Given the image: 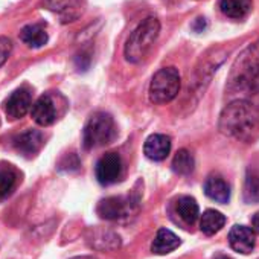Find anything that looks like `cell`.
<instances>
[{
  "mask_svg": "<svg viewBox=\"0 0 259 259\" xmlns=\"http://www.w3.org/2000/svg\"><path fill=\"white\" fill-rule=\"evenodd\" d=\"M218 128L229 138L253 142L259 136V110L245 99H236L221 111Z\"/></svg>",
  "mask_w": 259,
  "mask_h": 259,
  "instance_id": "1",
  "label": "cell"
},
{
  "mask_svg": "<svg viewBox=\"0 0 259 259\" xmlns=\"http://www.w3.org/2000/svg\"><path fill=\"white\" fill-rule=\"evenodd\" d=\"M160 34V22L156 17L145 19L132 34H130L125 46L123 57L128 63L138 64L153 48L154 41Z\"/></svg>",
  "mask_w": 259,
  "mask_h": 259,
  "instance_id": "2",
  "label": "cell"
},
{
  "mask_svg": "<svg viewBox=\"0 0 259 259\" xmlns=\"http://www.w3.org/2000/svg\"><path fill=\"white\" fill-rule=\"evenodd\" d=\"M117 136L114 119L104 111L93 113L82 130V145L85 150L111 144Z\"/></svg>",
  "mask_w": 259,
  "mask_h": 259,
  "instance_id": "3",
  "label": "cell"
},
{
  "mask_svg": "<svg viewBox=\"0 0 259 259\" xmlns=\"http://www.w3.org/2000/svg\"><path fill=\"white\" fill-rule=\"evenodd\" d=\"M182 78L176 67H163L154 73L150 82V101L153 104H168L180 92Z\"/></svg>",
  "mask_w": 259,
  "mask_h": 259,
  "instance_id": "4",
  "label": "cell"
},
{
  "mask_svg": "<svg viewBox=\"0 0 259 259\" xmlns=\"http://www.w3.org/2000/svg\"><path fill=\"white\" fill-rule=\"evenodd\" d=\"M66 108H67V101L61 93L48 92L34 102L31 108V114L32 119L40 126H49L55 123L66 113Z\"/></svg>",
  "mask_w": 259,
  "mask_h": 259,
  "instance_id": "5",
  "label": "cell"
},
{
  "mask_svg": "<svg viewBox=\"0 0 259 259\" xmlns=\"http://www.w3.org/2000/svg\"><path fill=\"white\" fill-rule=\"evenodd\" d=\"M133 200L125 197H107L101 200L96 206V212L102 220L114 221L130 215L133 207Z\"/></svg>",
  "mask_w": 259,
  "mask_h": 259,
  "instance_id": "6",
  "label": "cell"
},
{
  "mask_svg": "<svg viewBox=\"0 0 259 259\" xmlns=\"http://www.w3.org/2000/svg\"><path fill=\"white\" fill-rule=\"evenodd\" d=\"M43 7L58 16L61 23L76 22L84 13L82 0H45Z\"/></svg>",
  "mask_w": 259,
  "mask_h": 259,
  "instance_id": "7",
  "label": "cell"
},
{
  "mask_svg": "<svg viewBox=\"0 0 259 259\" xmlns=\"http://www.w3.org/2000/svg\"><path fill=\"white\" fill-rule=\"evenodd\" d=\"M245 58H241L239 63V67L241 69H236L235 70H239V73L236 75L235 81L236 85L239 87H244L247 90H251V92H259V60L254 58V55H247L244 54Z\"/></svg>",
  "mask_w": 259,
  "mask_h": 259,
  "instance_id": "8",
  "label": "cell"
},
{
  "mask_svg": "<svg viewBox=\"0 0 259 259\" xmlns=\"http://www.w3.org/2000/svg\"><path fill=\"white\" fill-rule=\"evenodd\" d=\"M96 179L101 185L108 186L119 180L122 174V160L116 153H107L102 156L95 168Z\"/></svg>",
  "mask_w": 259,
  "mask_h": 259,
  "instance_id": "9",
  "label": "cell"
},
{
  "mask_svg": "<svg viewBox=\"0 0 259 259\" xmlns=\"http://www.w3.org/2000/svg\"><path fill=\"white\" fill-rule=\"evenodd\" d=\"M5 113L10 119H22L31 108H32V96L26 87H20L14 90L7 101L4 102Z\"/></svg>",
  "mask_w": 259,
  "mask_h": 259,
  "instance_id": "10",
  "label": "cell"
},
{
  "mask_svg": "<svg viewBox=\"0 0 259 259\" xmlns=\"http://www.w3.org/2000/svg\"><path fill=\"white\" fill-rule=\"evenodd\" d=\"M229 244L235 251L241 254H248L254 248L253 229L242 224H235L229 232Z\"/></svg>",
  "mask_w": 259,
  "mask_h": 259,
  "instance_id": "11",
  "label": "cell"
},
{
  "mask_svg": "<svg viewBox=\"0 0 259 259\" xmlns=\"http://www.w3.org/2000/svg\"><path fill=\"white\" fill-rule=\"evenodd\" d=\"M45 145V138L38 130H26L14 139V148L25 157L35 156Z\"/></svg>",
  "mask_w": 259,
  "mask_h": 259,
  "instance_id": "12",
  "label": "cell"
},
{
  "mask_svg": "<svg viewBox=\"0 0 259 259\" xmlns=\"http://www.w3.org/2000/svg\"><path fill=\"white\" fill-rule=\"evenodd\" d=\"M144 153L150 160L162 162L171 153V139L166 135H151L145 141Z\"/></svg>",
  "mask_w": 259,
  "mask_h": 259,
  "instance_id": "13",
  "label": "cell"
},
{
  "mask_svg": "<svg viewBox=\"0 0 259 259\" xmlns=\"http://www.w3.org/2000/svg\"><path fill=\"white\" fill-rule=\"evenodd\" d=\"M204 194L220 204H227L230 201V186L221 176L217 174L207 177L204 183Z\"/></svg>",
  "mask_w": 259,
  "mask_h": 259,
  "instance_id": "14",
  "label": "cell"
},
{
  "mask_svg": "<svg viewBox=\"0 0 259 259\" xmlns=\"http://www.w3.org/2000/svg\"><path fill=\"white\" fill-rule=\"evenodd\" d=\"M180 244H182V241L174 232H171L168 229H159L157 235L153 241L151 251L154 254H168V253L174 251L176 248H179Z\"/></svg>",
  "mask_w": 259,
  "mask_h": 259,
  "instance_id": "15",
  "label": "cell"
},
{
  "mask_svg": "<svg viewBox=\"0 0 259 259\" xmlns=\"http://www.w3.org/2000/svg\"><path fill=\"white\" fill-rule=\"evenodd\" d=\"M20 40L29 46V48H34V49H38V48H43L48 40H49V35L45 29L43 25H38V23H32V25H26L22 31H20Z\"/></svg>",
  "mask_w": 259,
  "mask_h": 259,
  "instance_id": "16",
  "label": "cell"
},
{
  "mask_svg": "<svg viewBox=\"0 0 259 259\" xmlns=\"http://www.w3.org/2000/svg\"><path fill=\"white\" fill-rule=\"evenodd\" d=\"M220 11L233 20H242L251 11V0H220Z\"/></svg>",
  "mask_w": 259,
  "mask_h": 259,
  "instance_id": "17",
  "label": "cell"
},
{
  "mask_svg": "<svg viewBox=\"0 0 259 259\" xmlns=\"http://www.w3.org/2000/svg\"><path fill=\"white\" fill-rule=\"evenodd\" d=\"M224 224H226V217L215 209H207L200 220V229L207 236L218 233L224 227Z\"/></svg>",
  "mask_w": 259,
  "mask_h": 259,
  "instance_id": "18",
  "label": "cell"
},
{
  "mask_svg": "<svg viewBox=\"0 0 259 259\" xmlns=\"http://www.w3.org/2000/svg\"><path fill=\"white\" fill-rule=\"evenodd\" d=\"M177 213L180 215V218L186 223V224H194L200 215V207H198V203L194 197H189V195H185V197H180L177 200Z\"/></svg>",
  "mask_w": 259,
  "mask_h": 259,
  "instance_id": "19",
  "label": "cell"
},
{
  "mask_svg": "<svg viewBox=\"0 0 259 259\" xmlns=\"http://www.w3.org/2000/svg\"><path fill=\"white\" fill-rule=\"evenodd\" d=\"M195 166V160L194 156L188 151V150H179L177 154L172 159V169L176 174L180 176H189L194 171Z\"/></svg>",
  "mask_w": 259,
  "mask_h": 259,
  "instance_id": "20",
  "label": "cell"
},
{
  "mask_svg": "<svg viewBox=\"0 0 259 259\" xmlns=\"http://www.w3.org/2000/svg\"><path fill=\"white\" fill-rule=\"evenodd\" d=\"M17 185V172L8 165L0 166V200L10 197Z\"/></svg>",
  "mask_w": 259,
  "mask_h": 259,
  "instance_id": "21",
  "label": "cell"
},
{
  "mask_svg": "<svg viewBox=\"0 0 259 259\" xmlns=\"http://www.w3.org/2000/svg\"><path fill=\"white\" fill-rule=\"evenodd\" d=\"M244 201L251 204V203H259V172L256 171H248L244 183Z\"/></svg>",
  "mask_w": 259,
  "mask_h": 259,
  "instance_id": "22",
  "label": "cell"
},
{
  "mask_svg": "<svg viewBox=\"0 0 259 259\" xmlns=\"http://www.w3.org/2000/svg\"><path fill=\"white\" fill-rule=\"evenodd\" d=\"M13 52V41L8 37H0V67H2Z\"/></svg>",
  "mask_w": 259,
  "mask_h": 259,
  "instance_id": "23",
  "label": "cell"
},
{
  "mask_svg": "<svg viewBox=\"0 0 259 259\" xmlns=\"http://www.w3.org/2000/svg\"><path fill=\"white\" fill-rule=\"evenodd\" d=\"M90 61H92V58L87 52H81L75 57V66L78 70H82V72H85L90 67Z\"/></svg>",
  "mask_w": 259,
  "mask_h": 259,
  "instance_id": "24",
  "label": "cell"
},
{
  "mask_svg": "<svg viewBox=\"0 0 259 259\" xmlns=\"http://www.w3.org/2000/svg\"><path fill=\"white\" fill-rule=\"evenodd\" d=\"M72 157H73V153L67 154V156L60 162V169H64V171H75V169H78V168H79V162L72 163V162H70Z\"/></svg>",
  "mask_w": 259,
  "mask_h": 259,
  "instance_id": "25",
  "label": "cell"
},
{
  "mask_svg": "<svg viewBox=\"0 0 259 259\" xmlns=\"http://www.w3.org/2000/svg\"><path fill=\"white\" fill-rule=\"evenodd\" d=\"M206 28H207V22H206V19H203V17H198V19L192 23V29H194L195 32H203Z\"/></svg>",
  "mask_w": 259,
  "mask_h": 259,
  "instance_id": "26",
  "label": "cell"
},
{
  "mask_svg": "<svg viewBox=\"0 0 259 259\" xmlns=\"http://www.w3.org/2000/svg\"><path fill=\"white\" fill-rule=\"evenodd\" d=\"M251 229L254 233L259 235V212H256L253 217H251Z\"/></svg>",
  "mask_w": 259,
  "mask_h": 259,
  "instance_id": "27",
  "label": "cell"
},
{
  "mask_svg": "<svg viewBox=\"0 0 259 259\" xmlns=\"http://www.w3.org/2000/svg\"><path fill=\"white\" fill-rule=\"evenodd\" d=\"M213 259H233V257H230V256H227V254H221V253H220V254H217Z\"/></svg>",
  "mask_w": 259,
  "mask_h": 259,
  "instance_id": "28",
  "label": "cell"
},
{
  "mask_svg": "<svg viewBox=\"0 0 259 259\" xmlns=\"http://www.w3.org/2000/svg\"><path fill=\"white\" fill-rule=\"evenodd\" d=\"M70 259H95L92 256H75V257H70Z\"/></svg>",
  "mask_w": 259,
  "mask_h": 259,
  "instance_id": "29",
  "label": "cell"
}]
</instances>
